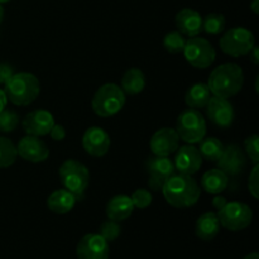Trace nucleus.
I'll list each match as a JSON object with an SVG mask.
<instances>
[{
    "label": "nucleus",
    "mask_w": 259,
    "mask_h": 259,
    "mask_svg": "<svg viewBox=\"0 0 259 259\" xmlns=\"http://www.w3.org/2000/svg\"><path fill=\"white\" fill-rule=\"evenodd\" d=\"M166 201L176 209L191 207L199 201L201 189L191 175H172L161 190Z\"/></svg>",
    "instance_id": "1"
},
{
    "label": "nucleus",
    "mask_w": 259,
    "mask_h": 259,
    "mask_svg": "<svg viewBox=\"0 0 259 259\" xmlns=\"http://www.w3.org/2000/svg\"><path fill=\"white\" fill-rule=\"evenodd\" d=\"M244 73L242 67L237 63L220 65L210 73L207 86L212 96L229 99L235 96L243 88Z\"/></svg>",
    "instance_id": "2"
},
{
    "label": "nucleus",
    "mask_w": 259,
    "mask_h": 259,
    "mask_svg": "<svg viewBox=\"0 0 259 259\" xmlns=\"http://www.w3.org/2000/svg\"><path fill=\"white\" fill-rule=\"evenodd\" d=\"M4 93L14 105L27 106L39 96V80L30 72L14 73L4 85Z\"/></svg>",
    "instance_id": "3"
},
{
    "label": "nucleus",
    "mask_w": 259,
    "mask_h": 259,
    "mask_svg": "<svg viewBox=\"0 0 259 259\" xmlns=\"http://www.w3.org/2000/svg\"><path fill=\"white\" fill-rule=\"evenodd\" d=\"M126 95L120 86L115 83H105L95 91L91 100V108L98 116L110 118L116 115L124 108Z\"/></svg>",
    "instance_id": "4"
},
{
    "label": "nucleus",
    "mask_w": 259,
    "mask_h": 259,
    "mask_svg": "<svg viewBox=\"0 0 259 259\" xmlns=\"http://www.w3.org/2000/svg\"><path fill=\"white\" fill-rule=\"evenodd\" d=\"M58 175L63 187L75 195L77 201L82 199L90 180L88 167L76 159H67L61 164Z\"/></svg>",
    "instance_id": "5"
},
{
    "label": "nucleus",
    "mask_w": 259,
    "mask_h": 259,
    "mask_svg": "<svg viewBox=\"0 0 259 259\" xmlns=\"http://www.w3.org/2000/svg\"><path fill=\"white\" fill-rule=\"evenodd\" d=\"M175 131L179 138L187 144L199 143L206 136V120L199 110L187 109L177 118Z\"/></svg>",
    "instance_id": "6"
},
{
    "label": "nucleus",
    "mask_w": 259,
    "mask_h": 259,
    "mask_svg": "<svg viewBox=\"0 0 259 259\" xmlns=\"http://www.w3.org/2000/svg\"><path fill=\"white\" fill-rule=\"evenodd\" d=\"M220 50L232 57L247 56L255 46L254 34L244 27H235L228 30L219 40Z\"/></svg>",
    "instance_id": "7"
},
{
    "label": "nucleus",
    "mask_w": 259,
    "mask_h": 259,
    "mask_svg": "<svg viewBox=\"0 0 259 259\" xmlns=\"http://www.w3.org/2000/svg\"><path fill=\"white\" fill-rule=\"evenodd\" d=\"M220 225L230 232H240L252 224L253 211L249 205L243 202H227L224 207L218 210Z\"/></svg>",
    "instance_id": "8"
},
{
    "label": "nucleus",
    "mask_w": 259,
    "mask_h": 259,
    "mask_svg": "<svg viewBox=\"0 0 259 259\" xmlns=\"http://www.w3.org/2000/svg\"><path fill=\"white\" fill-rule=\"evenodd\" d=\"M182 53L185 56V60L192 67L200 68V70L210 67L217 58V51L212 47L211 43L205 38H200L199 35L186 40Z\"/></svg>",
    "instance_id": "9"
},
{
    "label": "nucleus",
    "mask_w": 259,
    "mask_h": 259,
    "mask_svg": "<svg viewBox=\"0 0 259 259\" xmlns=\"http://www.w3.org/2000/svg\"><path fill=\"white\" fill-rule=\"evenodd\" d=\"M146 171L148 174V187L153 191H161L164 182L175 174L174 161L168 157L153 156L146 162Z\"/></svg>",
    "instance_id": "10"
},
{
    "label": "nucleus",
    "mask_w": 259,
    "mask_h": 259,
    "mask_svg": "<svg viewBox=\"0 0 259 259\" xmlns=\"http://www.w3.org/2000/svg\"><path fill=\"white\" fill-rule=\"evenodd\" d=\"M109 244L100 234H86L76 247L78 259H109Z\"/></svg>",
    "instance_id": "11"
},
{
    "label": "nucleus",
    "mask_w": 259,
    "mask_h": 259,
    "mask_svg": "<svg viewBox=\"0 0 259 259\" xmlns=\"http://www.w3.org/2000/svg\"><path fill=\"white\" fill-rule=\"evenodd\" d=\"M218 166L228 177L239 176L247 166V156L239 146L229 144L224 147V152L218 161Z\"/></svg>",
    "instance_id": "12"
},
{
    "label": "nucleus",
    "mask_w": 259,
    "mask_h": 259,
    "mask_svg": "<svg viewBox=\"0 0 259 259\" xmlns=\"http://www.w3.org/2000/svg\"><path fill=\"white\" fill-rule=\"evenodd\" d=\"M209 120L219 128H229L234 121V108L228 99L211 96L206 105Z\"/></svg>",
    "instance_id": "13"
},
{
    "label": "nucleus",
    "mask_w": 259,
    "mask_h": 259,
    "mask_svg": "<svg viewBox=\"0 0 259 259\" xmlns=\"http://www.w3.org/2000/svg\"><path fill=\"white\" fill-rule=\"evenodd\" d=\"M18 156L22 157L24 161L32 163H40L45 162L50 156V149L47 144L39 139V137L25 136L19 141L17 146Z\"/></svg>",
    "instance_id": "14"
},
{
    "label": "nucleus",
    "mask_w": 259,
    "mask_h": 259,
    "mask_svg": "<svg viewBox=\"0 0 259 259\" xmlns=\"http://www.w3.org/2000/svg\"><path fill=\"white\" fill-rule=\"evenodd\" d=\"M82 147L93 157H104L110 149V136L100 126H90L82 136Z\"/></svg>",
    "instance_id": "15"
},
{
    "label": "nucleus",
    "mask_w": 259,
    "mask_h": 259,
    "mask_svg": "<svg viewBox=\"0 0 259 259\" xmlns=\"http://www.w3.org/2000/svg\"><path fill=\"white\" fill-rule=\"evenodd\" d=\"M176 156L174 159V166L179 174L195 175L202 164V157L200 154L199 148L192 144H186L176 149Z\"/></svg>",
    "instance_id": "16"
},
{
    "label": "nucleus",
    "mask_w": 259,
    "mask_h": 259,
    "mask_svg": "<svg viewBox=\"0 0 259 259\" xmlns=\"http://www.w3.org/2000/svg\"><path fill=\"white\" fill-rule=\"evenodd\" d=\"M55 125L53 115L47 110L37 109L30 111L24 116L22 121V126L28 136L45 137L50 133L52 126Z\"/></svg>",
    "instance_id": "17"
},
{
    "label": "nucleus",
    "mask_w": 259,
    "mask_h": 259,
    "mask_svg": "<svg viewBox=\"0 0 259 259\" xmlns=\"http://www.w3.org/2000/svg\"><path fill=\"white\" fill-rule=\"evenodd\" d=\"M179 142L180 138L174 128H162L152 136L149 147L153 156L168 157L179 148Z\"/></svg>",
    "instance_id": "18"
},
{
    "label": "nucleus",
    "mask_w": 259,
    "mask_h": 259,
    "mask_svg": "<svg viewBox=\"0 0 259 259\" xmlns=\"http://www.w3.org/2000/svg\"><path fill=\"white\" fill-rule=\"evenodd\" d=\"M175 24L177 30L185 37L194 38L202 32V17L199 12L190 8H185L177 13Z\"/></svg>",
    "instance_id": "19"
},
{
    "label": "nucleus",
    "mask_w": 259,
    "mask_h": 259,
    "mask_svg": "<svg viewBox=\"0 0 259 259\" xmlns=\"http://www.w3.org/2000/svg\"><path fill=\"white\" fill-rule=\"evenodd\" d=\"M134 205L132 202L131 196L126 195H116L109 200L106 205V215L110 220L114 222H123L126 220L134 211Z\"/></svg>",
    "instance_id": "20"
},
{
    "label": "nucleus",
    "mask_w": 259,
    "mask_h": 259,
    "mask_svg": "<svg viewBox=\"0 0 259 259\" xmlns=\"http://www.w3.org/2000/svg\"><path fill=\"white\" fill-rule=\"evenodd\" d=\"M76 201H77V199H76L75 195L71 194L66 189L56 190L48 196L47 207L55 214L63 215L70 212L75 207Z\"/></svg>",
    "instance_id": "21"
},
{
    "label": "nucleus",
    "mask_w": 259,
    "mask_h": 259,
    "mask_svg": "<svg viewBox=\"0 0 259 259\" xmlns=\"http://www.w3.org/2000/svg\"><path fill=\"white\" fill-rule=\"evenodd\" d=\"M220 227L222 225H220L218 215L215 212H205L196 220L195 233H196L197 238H200L201 240L210 242L219 234Z\"/></svg>",
    "instance_id": "22"
},
{
    "label": "nucleus",
    "mask_w": 259,
    "mask_h": 259,
    "mask_svg": "<svg viewBox=\"0 0 259 259\" xmlns=\"http://www.w3.org/2000/svg\"><path fill=\"white\" fill-rule=\"evenodd\" d=\"M210 98H211V91H210L207 83H195L192 85L189 90L186 91L185 95V103L190 109H199L206 108L207 103H209Z\"/></svg>",
    "instance_id": "23"
},
{
    "label": "nucleus",
    "mask_w": 259,
    "mask_h": 259,
    "mask_svg": "<svg viewBox=\"0 0 259 259\" xmlns=\"http://www.w3.org/2000/svg\"><path fill=\"white\" fill-rule=\"evenodd\" d=\"M228 184H229V177L219 168L210 169L201 177L202 190L212 195H219L220 192L224 191Z\"/></svg>",
    "instance_id": "24"
},
{
    "label": "nucleus",
    "mask_w": 259,
    "mask_h": 259,
    "mask_svg": "<svg viewBox=\"0 0 259 259\" xmlns=\"http://www.w3.org/2000/svg\"><path fill=\"white\" fill-rule=\"evenodd\" d=\"M146 88V76L139 68H129L121 78V90L125 95H138Z\"/></svg>",
    "instance_id": "25"
},
{
    "label": "nucleus",
    "mask_w": 259,
    "mask_h": 259,
    "mask_svg": "<svg viewBox=\"0 0 259 259\" xmlns=\"http://www.w3.org/2000/svg\"><path fill=\"white\" fill-rule=\"evenodd\" d=\"M199 152L201 154L202 159H206L210 162H218L224 152V144L215 137H205L204 139L199 142Z\"/></svg>",
    "instance_id": "26"
},
{
    "label": "nucleus",
    "mask_w": 259,
    "mask_h": 259,
    "mask_svg": "<svg viewBox=\"0 0 259 259\" xmlns=\"http://www.w3.org/2000/svg\"><path fill=\"white\" fill-rule=\"evenodd\" d=\"M18 152L10 139L5 137H0V169L8 168L17 161Z\"/></svg>",
    "instance_id": "27"
},
{
    "label": "nucleus",
    "mask_w": 259,
    "mask_h": 259,
    "mask_svg": "<svg viewBox=\"0 0 259 259\" xmlns=\"http://www.w3.org/2000/svg\"><path fill=\"white\" fill-rule=\"evenodd\" d=\"M225 29V17L220 13H210L202 19V30L207 34L218 35Z\"/></svg>",
    "instance_id": "28"
},
{
    "label": "nucleus",
    "mask_w": 259,
    "mask_h": 259,
    "mask_svg": "<svg viewBox=\"0 0 259 259\" xmlns=\"http://www.w3.org/2000/svg\"><path fill=\"white\" fill-rule=\"evenodd\" d=\"M186 39L185 35H182L179 30H174L164 35L163 46L169 53H181L184 51Z\"/></svg>",
    "instance_id": "29"
},
{
    "label": "nucleus",
    "mask_w": 259,
    "mask_h": 259,
    "mask_svg": "<svg viewBox=\"0 0 259 259\" xmlns=\"http://www.w3.org/2000/svg\"><path fill=\"white\" fill-rule=\"evenodd\" d=\"M19 124V114L12 109H4L0 111V132L10 133L17 129Z\"/></svg>",
    "instance_id": "30"
},
{
    "label": "nucleus",
    "mask_w": 259,
    "mask_h": 259,
    "mask_svg": "<svg viewBox=\"0 0 259 259\" xmlns=\"http://www.w3.org/2000/svg\"><path fill=\"white\" fill-rule=\"evenodd\" d=\"M121 233V227L118 222L114 220H105L103 224L100 225V233L99 234L106 240V242H114L119 238Z\"/></svg>",
    "instance_id": "31"
},
{
    "label": "nucleus",
    "mask_w": 259,
    "mask_h": 259,
    "mask_svg": "<svg viewBox=\"0 0 259 259\" xmlns=\"http://www.w3.org/2000/svg\"><path fill=\"white\" fill-rule=\"evenodd\" d=\"M132 202H133L134 207L139 210L147 209L149 205L153 201V197H152L151 191H148L147 189H138L132 194L131 196Z\"/></svg>",
    "instance_id": "32"
},
{
    "label": "nucleus",
    "mask_w": 259,
    "mask_h": 259,
    "mask_svg": "<svg viewBox=\"0 0 259 259\" xmlns=\"http://www.w3.org/2000/svg\"><path fill=\"white\" fill-rule=\"evenodd\" d=\"M245 153L254 164L259 163V137L258 134L249 136L244 142Z\"/></svg>",
    "instance_id": "33"
},
{
    "label": "nucleus",
    "mask_w": 259,
    "mask_h": 259,
    "mask_svg": "<svg viewBox=\"0 0 259 259\" xmlns=\"http://www.w3.org/2000/svg\"><path fill=\"white\" fill-rule=\"evenodd\" d=\"M248 189L249 192L252 194V196L254 199L259 197V166L254 164L252 172L249 175V181H248Z\"/></svg>",
    "instance_id": "34"
},
{
    "label": "nucleus",
    "mask_w": 259,
    "mask_h": 259,
    "mask_svg": "<svg viewBox=\"0 0 259 259\" xmlns=\"http://www.w3.org/2000/svg\"><path fill=\"white\" fill-rule=\"evenodd\" d=\"M14 73V68L9 63H0V85H5Z\"/></svg>",
    "instance_id": "35"
},
{
    "label": "nucleus",
    "mask_w": 259,
    "mask_h": 259,
    "mask_svg": "<svg viewBox=\"0 0 259 259\" xmlns=\"http://www.w3.org/2000/svg\"><path fill=\"white\" fill-rule=\"evenodd\" d=\"M48 134H50L51 138H52L53 141L60 142V141H63V139H65L66 131H65V128H63V125H61V124H55Z\"/></svg>",
    "instance_id": "36"
},
{
    "label": "nucleus",
    "mask_w": 259,
    "mask_h": 259,
    "mask_svg": "<svg viewBox=\"0 0 259 259\" xmlns=\"http://www.w3.org/2000/svg\"><path fill=\"white\" fill-rule=\"evenodd\" d=\"M227 200H225V197L220 196V195H217V196L212 199V206L215 207L217 210H220L222 207L225 206V204H227Z\"/></svg>",
    "instance_id": "37"
},
{
    "label": "nucleus",
    "mask_w": 259,
    "mask_h": 259,
    "mask_svg": "<svg viewBox=\"0 0 259 259\" xmlns=\"http://www.w3.org/2000/svg\"><path fill=\"white\" fill-rule=\"evenodd\" d=\"M248 55H249L250 61H252L254 65H258V63H259V56H258V47H257V46H254V47L250 50V52L248 53Z\"/></svg>",
    "instance_id": "38"
},
{
    "label": "nucleus",
    "mask_w": 259,
    "mask_h": 259,
    "mask_svg": "<svg viewBox=\"0 0 259 259\" xmlns=\"http://www.w3.org/2000/svg\"><path fill=\"white\" fill-rule=\"evenodd\" d=\"M7 104H8L7 95H5L4 90H2V89H0V111L4 110V109L7 108Z\"/></svg>",
    "instance_id": "39"
},
{
    "label": "nucleus",
    "mask_w": 259,
    "mask_h": 259,
    "mask_svg": "<svg viewBox=\"0 0 259 259\" xmlns=\"http://www.w3.org/2000/svg\"><path fill=\"white\" fill-rule=\"evenodd\" d=\"M250 9L253 10V13H254V14H258L259 13V2H257V0H253L252 4H250Z\"/></svg>",
    "instance_id": "40"
},
{
    "label": "nucleus",
    "mask_w": 259,
    "mask_h": 259,
    "mask_svg": "<svg viewBox=\"0 0 259 259\" xmlns=\"http://www.w3.org/2000/svg\"><path fill=\"white\" fill-rule=\"evenodd\" d=\"M243 259H259V254H258L257 252L250 253V254H248L247 257H244Z\"/></svg>",
    "instance_id": "41"
},
{
    "label": "nucleus",
    "mask_w": 259,
    "mask_h": 259,
    "mask_svg": "<svg viewBox=\"0 0 259 259\" xmlns=\"http://www.w3.org/2000/svg\"><path fill=\"white\" fill-rule=\"evenodd\" d=\"M4 7H3V4H0V24H2L3 19H4Z\"/></svg>",
    "instance_id": "42"
},
{
    "label": "nucleus",
    "mask_w": 259,
    "mask_h": 259,
    "mask_svg": "<svg viewBox=\"0 0 259 259\" xmlns=\"http://www.w3.org/2000/svg\"><path fill=\"white\" fill-rule=\"evenodd\" d=\"M8 2H10V0H0V4H5Z\"/></svg>",
    "instance_id": "43"
},
{
    "label": "nucleus",
    "mask_w": 259,
    "mask_h": 259,
    "mask_svg": "<svg viewBox=\"0 0 259 259\" xmlns=\"http://www.w3.org/2000/svg\"><path fill=\"white\" fill-rule=\"evenodd\" d=\"M257 2H259V0H257Z\"/></svg>",
    "instance_id": "44"
}]
</instances>
